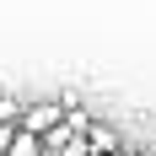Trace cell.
I'll use <instances>...</instances> for the list:
<instances>
[{
  "label": "cell",
  "mask_w": 156,
  "mask_h": 156,
  "mask_svg": "<svg viewBox=\"0 0 156 156\" xmlns=\"http://www.w3.org/2000/svg\"><path fill=\"white\" fill-rule=\"evenodd\" d=\"M11 140H16V124H5V119H0V156L11 151Z\"/></svg>",
  "instance_id": "obj_3"
},
{
  "label": "cell",
  "mask_w": 156,
  "mask_h": 156,
  "mask_svg": "<svg viewBox=\"0 0 156 156\" xmlns=\"http://www.w3.org/2000/svg\"><path fill=\"white\" fill-rule=\"evenodd\" d=\"M22 108H27L22 97H11V92H0V119H5V124H16V129H22Z\"/></svg>",
  "instance_id": "obj_2"
},
{
  "label": "cell",
  "mask_w": 156,
  "mask_h": 156,
  "mask_svg": "<svg viewBox=\"0 0 156 156\" xmlns=\"http://www.w3.org/2000/svg\"><path fill=\"white\" fill-rule=\"evenodd\" d=\"M59 124H65L59 97H43V102H27V108H22V129H27V135H38V140H43V135H54Z\"/></svg>",
  "instance_id": "obj_1"
}]
</instances>
